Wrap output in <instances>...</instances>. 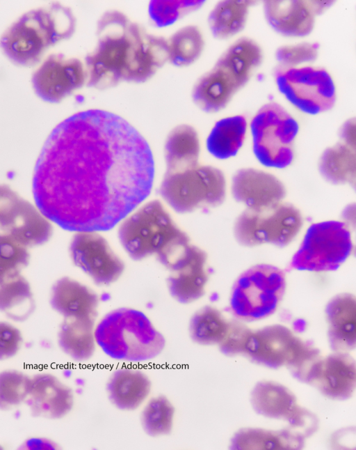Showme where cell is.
Listing matches in <instances>:
<instances>
[{
  "label": "cell",
  "mask_w": 356,
  "mask_h": 450,
  "mask_svg": "<svg viewBox=\"0 0 356 450\" xmlns=\"http://www.w3.org/2000/svg\"><path fill=\"white\" fill-rule=\"evenodd\" d=\"M23 336L20 330L6 321H0V361L15 357L21 348Z\"/></svg>",
  "instance_id": "60d3db41"
},
{
  "label": "cell",
  "mask_w": 356,
  "mask_h": 450,
  "mask_svg": "<svg viewBox=\"0 0 356 450\" xmlns=\"http://www.w3.org/2000/svg\"><path fill=\"white\" fill-rule=\"evenodd\" d=\"M253 410L263 417L288 421L300 405L295 394L284 385L275 381L258 382L250 393Z\"/></svg>",
  "instance_id": "cb8c5ba5"
},
{
  "label": "cell",
  "mask_w": 356,
  "mask_h": 450,
  "mask_svg": "<svg viewBox=\"0 0 356 450\" xmlns=\"http://www.w3.org/2000/svg\"><path fill=\"white\" fill-rule=\"evenodd\" d=\"M246 130L247 121L243 116L236 115L219 120L207 137V150L219 160L236 155L243 143Z\"/></svg>",
  "instance_id": "83f0119b"
},
{
  "label": "cell",
  "mask_w": 356,
  "mask_h": 450,
  "mask_svg": "<svg viewBox=\"0 0 356 450\" xmlns=\"http://www.w3.org/2000/svg\"><path fill=\"white\" fill-rule=\"evenodd\" d=\"M327 337L334 352H348L356 345V300L350 293L333 297L325 309Z\"/></svg>",
  "instance_id": "44dd1931"
},
{
  "label": "cell",
  "mask_w": 356,
  "mask_h": 450,
  "mask_svg": "<svg viewBox=\"0 0 356 450\" xmlns=\"http://www.w3.org/2000/svg\"><path fill=\"white\" fill-rule=\"evenodd\" d=\"M70 254L74 264L98 286L115 282L124 270L123 261L96 231L76 232L70 244Z\"/></svg>",
  "instance_id": "5bb4252c"
},
{
  "label": "cell",
  "mask_w": 356,
  "mask_h": 450,
  "mask_svg": "<svg viewBox=\"0 0 356 450\" xmlns=\"http://www.w3.org/2000/svg\"><path fill=\"white\" fill-rule=\"evenodd\" d=\"M318 169L321 177L329 183L355 187V149L341 141L327 148L320 156Z\"/></svg>",
  "instance_id": "f1b7e54d"
},
{
  "label": "cell",
  "mask_w": 356,
  "mask_h": 450,
  "mask_svg": "<svg viewBox=\"0 0 356 450\" xmlns=\"http://www.w3.org/2000/svg\"><path fill=\"white\" fill-rule=\"evenodd\" d=\"M204 3V1H152L148 11L151 20L158 26H165L197 10Z\"/></svg>",
  "instance_id": "74e56055"
},
{
  "label": "cell",
  "mask_w": 356,
  "mask_h": 450,
  "mask_svg": "<svg viewBox=\"0 0 356 450\" xmlns=\"http://www.w3.org/2000/svg\"><path fill=\"white\" fill-rule=\"evenodd\" d=\"M279 91L296 108L316 115L330 110L336 101V88L329 72L318 67H283L274 70Z\"/></svg>",
  "instance_id": "7c38bea8"
},
{
  "label": "cell",
  "mask_w": 356,
  "mask_h": 450,
  "mask_svg": "<svg viewBox=\"0 0 356 450\" xmlns=\"http://www.w3.org/2000/svg\"><path fill=\"white\" fill-rule=\"evenodd\" d=\"M333 1H281L264 2V14L268 25L286 37H305L313 30L315 17L322 14Z\"/></svg>",
  "instance_id": "2e32d148"
},
{
  "label": "cell",
  "mask_w": 356,
  "mask_h": 450,
  "mask_svg": "<svg viewBox=\"0 0 356 450\" xmlns=\"http://www.w3.org/2000/svg\"><path fill=\"white\" fill-rule=\"evenodd\" d=\"M253 3V1L248 0H227L216 3L208 17L213 36L225 40L241 31L245 26L249 8Z\"/></svg>",
  "instance_id": "f546056e"
},
{
  "label": "cell",
  "mask_w": 356,
  "mask_h": 450,
  "mask_svg": "<svg viewBox=\"0 0 356 450\" xmlns=\"http://www.w3.org/2000/svg\"><path fill=\"white\" fill-rule=\"evenodd\" d=\"M35 205L6 184H0V233L17 235L29 219Z\"/></svg>",
  "instance_id": "1f68e13d"
},
{
  "label": "cell",
  "mask_w": 356,
  "mask_h": 450,
  "mask_svg": "<svg viewBox=\"0 0 356 450\" xmlns=\"http://www.w3.org/2000/svg\"><path fill=\"white\" fill-rule=\"evenodd\" d=\"M95 320L64 318L58 332V343L62 351L76 362L90 359L95 351Z\"/></svg>",
  "instance_id": "484cf974"
},
{
  "label": "cell",
  "mask_w": 356,
  "mask_h": 450,
  "mask_svg": "<svg viewBox=\"0 0 356 450\" xmlns=\"http://www.w3.org/2000/svg\"><path fill=\"white\" fill-rule=\"evenodd\" d=\"M286 290V277L270 264L252 266L236 279L229 297L232 314L241 321H255L277 310Z\"/></svg>",
  "instance_id": "ba28073f"
},
{
  "label": "cell",
  "mask_w": 356,
  "mask_h": 450,
  "mask_svg": "<svg viewBox=\"0 0 356 450\" xmlns=\"http://www.w3.org/2000/svg\"><path fill=\"white\" fill-rule=\"evenodd\" d=\"M154 157L121 116L92 109L60 122L47 138L33 177L36 206L70 231H106L149 195Z\"/></svg>",
  "instance_id": "6da1fadb"
},
{
  "label": "cell",
  "mask_w": 356,
  "mask_h": 450,
  "mask_svg": "<svg viewBox=\"0 0 356 450\" xmlns=\"http://www.w3.org/2000/svg\"><path fill=\"white\" fill-rule=\"evenodd\" d=\"M252 150L264 166L284 169L294 157V141L299 125L296 120L280 104H264L250 123Z\"/></svg>",
  "instance_id": "9c48e42d"
},
{
  "label": "cell",
  "mask_w": 356,
  "mask_h": 450,
  "mask_svg": "<svg viewBox=\"0 0 356 450\" xmlns=\"http://www.w3.org/2000/svg\"><path fill=\"white\" fill-rule=\"evenodd\" d=\"M302 225L299 209L282 201L262 210L246 208L234 222V235L245 247L270 244L284 247L296 238Z\"/></svg>",
  "instance_id": "30bf717a"
},
{
  "label": "cell",
  "mask_w": 356,
  "mask_h": 450,
  "mask_svg": "<svg viewBox=\"0 0 356 450\" xmlns=\"http://www.w3.org/2000/svg\"><path fill=\"white\" fill-rule=\"evenodd\" d=\"M31 376L16 369L0 371V410L8 411L24 403Z\"/></svg>",
  "instance_id": "8d00e7d4"
},
{
  "label": "cell",
  "mask_w": 356,
  "mask_h": 450,
  "mask_svg": "<svg viewBox=\"0 0 356 450\" xmlns=\"http://www.w3.org/2000/svg\"><path fill=\"white\" fill-rule=\"evenodd\" d=\"M250 329L240 320H229L225 336L218 344L220 352L227 356L243 355Z\"/></svg>",
  "instance_id": "ab89813d"
},
{
  "label": "cell",
  "mask_w": 356,
  "mask_h": 450,
  "mask_svg": "<svg viewBox=\"0 0 356 450\" xmlns=\"http://www.w3.org/2000/svg\"><path fill=\"white\" fill-rule=\"evenodd\" d=\"M353 247L350 228L342 222L312 224L291 261V267L312 272L333 271L348 258Z\"/></svg>",
  "instance_id": "8fae6325"
},
{
  "label": "cell",
  "mask_w": 356,
  "mask_h": 450,
  "mask_svg": "<svg viewBox=\"0 0 356 450\" xmlns=\"http://www.w3.org/2000/svg\"><path fill=\"white\" fill-rule=\"evenodd\" d=\"M200 152L199 137L195 128L186 124L177 125L170 132L164 145L167 171L197 164Z\"/></svg>",
  "instance_id": "4316f807"
},
{
  "label": "cell",
  "mask_w": 356,
  "mask_h": 450,
  "mask_svg": "<svg viewBox=\"0 0 356 450\" xmlns=\"http://www.w3.org/2000/svg\"><path fill=\"white\" fill-rule=\"evenodd\" d=\"M302 435L286 427L273 430L257 428H243L232 437L230 449L234 450H286L303 447Z\"/></svg>",
  "instance_id": "d4e9b609"
},
{
  "label": "cell",
  "mask_w": 356,
  "mask_h": 450,
  "mask_svg": "<svg viewBox=\"0 0 356 450\" xmlns=\"http://www.w3.org/2000/svg\"><path fill=\"white\" fill-rule=\"evenodd\" d=\"M51 308L64 318L96 320L99 297L90 288L67 277L58 279L50 293Z\"/></svg>",
  "instance_id": "ffe728a7"
},
{
  "label": "cell",
  "mask_w": 356,
  "mask_h": 450,
  "mask_svg": "<svg viewBox=\"0 0 356 450\" xmlns=\"http://www.w3.org/2000/svg\"><path fill=\"white\" fill-rule=\"evenodd\" d=\"M96 36L97 45L85 58L89 87L103 90L122 82H145L168 61L167 39L119 10L102 15Z\"/></svg>",
  "instance_id": "7a4b0ae2"
},
{
  "label": "cell",
  "mask_w": 356,
  "mask_h": 450,
  "mask_svg": "<svg viewBox=\"0 0 356 450\" xmlns=\"http://www.w3.org/2000/svg\"><path fill=\"white\" fill-rule=\"evenodd\" d=\"M229 320L211 306L197 311L189 323V334L195 343L202 346L219 344L228 329Z\"/></svg>",
  "instance_id": "d6a6232c"
},
{
  "label": "cell",
  "mask_w": 356,
  "mask_h": 450,
  "mask_svg": "<svg viewBox=\"0 0 356 450\" xmlns=\"http://www.w3.org/2000/svg\"><path fill=\"white\" fill-rule=\"evenodd\" d=\"M74 403L72 389L49 373L31 377L24 403L31 414L37 418L60 419L72 410Z\"/></svg>",
  "instance_id": "d6986e66"
},
{
  "label": "cell",
  "mask_w": 356,
  "mask_h": 450,
  "mask_svg": "<svg viewBox=\"0 0 356 450\" xmlns=\"http://www.w3.org/2000/svg\"><path fill=\"white\" fill-rule=\"evenodd\" d=\"M97 344L111 358L139 363L154 359L165 348L163 334L142 311L119 308L106 314L95 328Z\"/></svg>",
  "instance_id": "8992f818"
},
{
  "label": "cell",
  "mask_w": 356,
  "mask_h": 450,
  "mask_svg": "<svg viewBox=\"0 0 356 450\" xmlns=\"http://www.w3.org/2000/svg\"><path fill=\"white\" fill-rule=\"evenodd\" d=\"M167 41L168 61L177 67L194 63L200 56L204 46L203 36L194 25L179 29Z\"/></svg>",
  "instance_id": "836d02e7"
},
{
  "label": "cell",
  "mask_w": 356,
  "mask_h": 450,
  "mask_svg": "<svg viewBox=\"0 0 356 450\" xmlns=\"http://www.w3.org/2000/svg\"><path fill=\"white\" fill-rule=\"evenodd\" d=\"M261 60V49L254 40L247 37L236 40L196 81L192 90L193 102L207 113L223 109L248 83Z\"/></svg>",
  "instance_id": "5b68a950"
},
{
  "label": "cell",
  "mask_w": 356,
  "mask_h": 450,
  "mask_svg": "<svg viewBox=\"0 0 356 450\" xmlns=\"http://www.w3.org/2000/svg\"><path fill=\"white\" fill-rule=\"evenodd\" d=\"M319 44L317 42H301L296 45H284L275 52V59L283 67H296L300 64L313 62L318 56Z\"/></svg>",
  "instance_id": "f35d334b"
},
{
  "label": "cell",
  "mask_w": 356,
  "mask_h": 450,
  "mask_svg": "<svg viewBox=\"0 0 356 450\" xmlns=\"http://www.w3.org/2000/svg\"><path fill=\"white\" fill-rule=\"evenodd\" d=\"M152 383L143 371L128 367L116 369L106 385L110 401L122 410H134L147 398Z\"/></svg>",
  "instance_id": "603a6c76"
},
{
  "label": "cell",
  "mask_w": 356,
  "mask_h": 450,
  "mask_svg": "<svg viewBox=\"0 0 356 450\" xmlns=\"http://www.w3.org/2000/svg\"><path fill=\"white\" fill-rule=\"evenodd\" d=\"M35 302L29 281L22 275L0 284V312L15 322L26 320Z\"/></svg>",
  "instance_id": "4dcf8cb0"
},
{
  "label": "cell",
  "mask_w": 356,
  "mask_h": 450,
  "mask_svg": "<svg viewBox=\"0 0 356 450\" xmlns=\"http://www.w3.org/2000/svg\"><path fill=\"white\" fill-rule=\"evenodd\" d=\"M207 255L197 247L189 258L171 271L167 279L170 295L181 304H188L202 297L208 281L206 270Z\"/></svg>",
  "instance_id": "7402d4cb"
},
{
  "label": "cell",
  "mask_w": 356,
  "mask_h": 450,
  "mask_svg": "<svg viewBox=\"0 0 356 450\" xmlns=\"http://www.w3.org/2000/svg\"><path fill=\"white\" fill-rule=\"evenodd\" d=\"M175 413V407L165 396L153 397L141 412L142 428L151 437L168 435L173 428Z\"/></svg>",
  "instance_id": "e575fe53"
},
{
  "label": "cell",
  "mask_w": 356,
  "mask_h": 450,
  "mask_svg": "<svg viewBox=\"0 0 356 450\" xmlns=\"http://www.w3.org/2000/svg\"><path fill=\"white\" fill-rule=\"evenodd\" d=\"M319 352L288 327L275 324L252 330L243 355L270 368L286 366L291 371Z\"/></svg>",
  "instance_id": "4fadbf2b"
},
{
  "label": "cell",
  "mask_w": 356,
  "mask_h": 450,
  "mask_svg": "<svg viewBox=\"0 0 356 450\" xmlns=\"http://www.w3.org/2000/svg\"><path fill=\"white\" fill-rule=\"evenodd\" d=\"M355 118H349L343 123L339 131L341 142L353 149H355Z\"/></svg>",
  "instance_id": "b9f144b4"
},
{
  "label": "cell",
  "mask_w": 356,
  "mask_h": 450,
  "mask_svg": "<svg viewBox=\"0 0 356 450\" xmlns=\"http://www.w3.org/2000/svg\"><path fill=\"white\" fill-rule=\"evenodd\" d=\"M231 193L247 209L258 210L282 202L286 190L274 175L257 169L243 168L232 178Z\"/></svg>",
  "instance_id": "ac0fdd59"
},
{
  "label": "cell",
  "mask_w": 356,
  "mask_h": 450,
  "mask_svg": "<svg viewBox=\"0 0 356 450\" xmlns=\"http://www.w3.org/2000/svg\"><path fill=\"white\" fill-rule=\"evenodd\" d=\"M86 82L84 64L62 54L49 55L32 77L35 93L44 101L57 103Z\"/></svg>",
  "instance_id": "9a60e30c"
},
{
  "label": "cell",
  "mask_w": 356,
  "mask_h": 450,
  "mask_svg": "<svg viewBox=\"0 0 356 450\" xmlns=\"http://www.w3.org/2000/svg\"><path fill=\"white\" fill-rule=\"evenodd\" d=\"M75 29L76 18L71 9L52 3L22 15L2 35L0 47L15 63L32 65L49 47L70 38Z\"/></svg>",
  "instance_id": "277c9868"
},
{
  "label": "cell",
  "mask_w": 356,
  "mask_h": 450,
  "mask_svg": "<svg viewBox=\"0 0 356 450\" xmlns=\"http://www.w3.org/2000/svg\"><path fill=\"white\" fill-rule=\"evenodd\" d=\"M159 192L178 213L213 208L225 201V177L220 169L199 164L184 169L166 171Z\"/></svg>",
  "instance_id": "52a82bcc"
},
{
  "label": "cell",
  "mask_w": 356,
  "mask_h": 450,
  "mask_svg": "<svg viewBox=\"0 0 356 450\" xmlns=\"http://www.w3.org/2000/svg\"><path fill=\"white\" fill-rule=\"evenodd\" d=\"M306 384L334 400L352 396L356 386L355 359L348 352H334L321 357L312 368Z\"/></svg>",
  "instance_id": "e0dca14e"
},
{
  "label": "cell",
  "mask_w": 356,
  "mask_h": 450,
  "mask_svg": "<svg viewBox=\"0 0 356 450\" xmlns=\"http://www.w3.org/2000/svg\"><path fill=\"white\" fill-rule=\"evenodd\" d=\"M29 260L27 247L0 233V284L20 275Z\"/></svg>",
  "instance_id": "d590c367"
},
{
  "label": "cell",
  "mask_w": 356,
  "mask_h": 450,
  "mask_svg": "<svg viewBox=\"0 0 356 450\" xmlns=\"http://www.w3.org/2000/svg\"><path fill=\"white\" fill-rule=\"evenodd\" d=\"M118 235L131 258L140 261L154 255L168 270L191 245L159 200L146 203L122 220Z\"/></svg>",
  "instance_id": "3957f363"
}]
</instances>
